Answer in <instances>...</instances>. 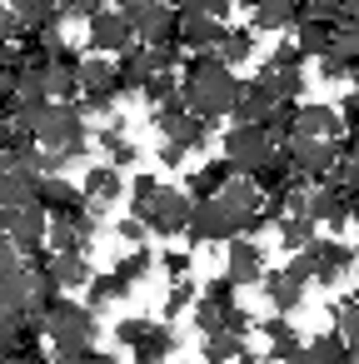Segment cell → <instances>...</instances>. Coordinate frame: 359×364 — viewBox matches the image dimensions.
Returning a JSON list of instances; mask_svg holds the SVG:
<instances>
[{
    "label": "cell",
    "instance_id": "1",
    "mask_svg": "<svg viewBox=\"0 0 359 364\" xmlns=\"http://www.w3.org/2000/svg\"><path fill=\"white\" fill-rule=\"evenodd\" d=\"M36 140L60 150L65 160H80L90 150V125H85V110L75 100H45L41 110V125H36Z\"/></svg>",
    "mask_w": 359,
    "mask_h": 364
},
{
    "label": "cell",
    "instance_id": "2",
    "mask_svg": "<svg viewBox=\"0 0 359 364\" xmlns=\"http://www.w3.org/2000/svg\"><path fill=\"white\" fill-rule=\"evenodd\" d=\"M45 324V339L55 344V354H75V349H90L95 344V309L90 304H75V299H50V309L41 314Z\"/></svg>",
    "mask_w": 359,
    "mask_h": 364
},
{
    "label": "cell",
    "instance_id": "3",
    "mask_svg": "<svg viewBox=\"0 0 359 364\" xmlns=\"http://www.w3.org/2000/svg\"><path fill=\"white\" fill-rule=\"evenodd\" d=\"M274 150H279V155L289 160V170L304 175L309 185H319V180L329 175V165L339 160V140H314V135H284Z\"/></svg>",
    "mask_w": 359,
    "mask_h": 364
},
{
    "label": "cell",
    "instance_id": "4",
    "mask_svg": "<svg viewBox=\"0 0 359 364\" xmlns=\"http://www.w3.org/2000/svg\"><path fill=\"white\" fill-rule=\"evenodd\" d=\"M125 21L135 26V41H145V46H165V41H175V26H180V11L175 6H160V0H125ZM180 46V41H175Z\"/></svg>",
    "mask_w": 359,
    "mask_h": 364
},
{
    "label": "cell",
    "instance_id": "5",
    "mask_svg": "<svg viewBox=\"0 0 359 364\" xmlns=\"http://www.w3.org/2000/svg\"><path fill=\"white\" fill-rule=\"evenodd\" d=\"M185 220H190V195L175 190V185H160V190L150 195V205H145V225H150V235L175 240V235H185Z\"/></svg>",
    "mask_w": 359,
    "mask_h": 364
},
{
    "label": "cell",
    "instance_id": "6",
    "mask_svg": "<svg viewBox=\"0 0 359 364\" xmlns=\"http://www.w3.org/2000/svg\"><path fill=\"white\" fill-rule=\"evenodd\" d=\"M269 155H274V140H269L264 125H235V130H225V160H230L240 175H250V170L264 165Z\"/></svg>",
    "mask_w": 359,
    "mask_h": 364
},
{
    "label": "cell",
    "instance_id": "7",
    "mask_svg": "<svg viewBox=\"0 0 359 364\" xmlns=\"http://www.w3.org/2000/svg\"><path fill=\"white\" fill-rule=\"evenodd\" d=\"M85 26H90V50L100 55H120L135 46V26L125 21V11H95Z\"/></svg>",
    "mask_w": 359,
    "mask_h": 364
},
{
    "label": "cell",
    "instance_id": "8",
    "mask_svg": "<svg viewBox=\"0 0 359 364\" xmlns=\"http://www.w3.org/2000/svg\"><path fill=\"white\" fill-rule=\"evenodd\" d=\"M269 110H274V90H269V65H264L250 85L240 80V95H235L230 115H235V125H264Z\"/></svg>",
    "mask_w": 359,
    "mask_h": 364
},
{
    "label": "cell",
    "instance_id": "9",
    "mask_svg": "<svg viewBox=\"0 0 359 364\" xmlns=\"http://www.w3.org/2000/svg\"><path fill=\"white\" fill-rule=\"evenodd\" d=\"M230 235L235 230H230V220H225V210H220L215 195L190 200V220H185V240L190 245H210V240H230Z\"/></svg>",
    "mask_w": 359,
    "mask_h": 364
},
{
    "label": "cell",
    "instance_id": "10",
    "mask_svg": "<svg viewBox=\"0 0 359 364\" xmlns=\"http://www.w3.org/2000/svg\"><path fill=\"white\" fill-rule=\"evenodd\" d=\"M264 274V250L250 240V235H230V250H225V279L230 284H259Z\"/></svg>",
    "mask_w": 359,
    "mask_h": 364
},
{
    "label": "cell",
    "instance_id": "11",
    "mask_svg": "<svg viewBox=\"0 0 359 364\" xmlns=\"http://www.w3.org/2000/svg\"><path fill=\"white\" fill-rule=\"evenodd\" d=\"M304 259L314 264V279H319V284H339V279L354 269V250L339 245V240H309V245H304Z\"/></svg>",
    "mask_w": 359,
    "mask_h": 364
},
{
    "label": "cell",
    "instance_id": "12",
    "mask_svg": "<svg viewBox=\"0 0 359 364\" xmlns=\"http://www.w3.org/2000/svg\"><path fill=\"white\" fill-rule=\"evenodd\" d=\"M36 200L50 210V220H75V215H85V190H75L65 175H45Z\"/></svg>",
    "mask_w": 359,
    "mask_h": 364
},
{
    "label": "cell",
    "instance_id": "13",
    "mask_svg": "<svg viewBox=\"0 0 359 364\" xmlns=\"http://www.w3.org/2000/svg\"><path fill=\"white\" fill-rule=\"evenodd\" d=\"M225 36V21L215 16H200V11H180V26H175V41L180 50H215Z\"/></svg>",
    "mask_w": 359,
    "mask_h": 364
},
{
    "label": "cell",
    "instance_id": "14",
    "mask_svg": "<svg viewBox=\"0 0 359 364\" xmlns=\"http://www.w3.org/2000/svg\"><path fill=\"white\" fill-rule=\"evenodd\" d=\"M85 210L90 215H105V205H115L120 195H125V180H120V170L105 160V165H95V170H85Z\"/></svg>",
    "mask_w": 359,
    "mask_h": 364
},
{
    "label": "cell",
    "instance_id": "15",
    "mask_svg": "<svg viewBox=\"0 0 359 364\" xmlns=\"http://www.w3.org/2000/svg\"><path fill=\"white\" fill-rule=\"evenodd\" d=\"M294 135H314V140H339L344 120L334 105H294Z\"/></svg>",
    "mask_w": 359,
    "mask_h": 364
},
{
    "label": "cell",
    "instance_id": "16",
    "mask_svg": "<svg viewBox=\"0 0 359 364\" xmlns=\"http://www.w3.org/2000/svg\"><path fill=\"white\" fill-rule=\"evenodd\" d=\"M45 225H50V210H45L41 200H26V205L16 210V225H11L6 235L16 240V250H31V245H45Z\"/></svg>",
    "mask_w": 359,
    "mask_h": 364
},
{
    "label": "cell",
    "instance_id": "17",
    "mask_svg": "<svg viewBox=\"0 0 359 364\" xmlns=\"http://www.w3.org/2000/svg\"><path fill=\"white\" fill-rule=\"evenodd\" d=\"M80 95H120V75H115V60L110 55H90L80 60Z\"/></svg>",
    "mask_w": 359,
    "mask_h": 364
},
{
    "label": "cell",
    "instance_id": "18",
    "mask_svg": "<svg viewBox=\"0 0 359 364\" xmlns=\"http://www.w3.org/2000/svg\"><path fill=\"white\" fill-rule=\"evenodd\" d=\"M314 364H359V339H344L339 329H324L314 344H304Z\"/></svg>",
    "mask_w": 359,
    "mask_h": 364
},
{
    "label": "cell",
    "instance_id": "19",
    "mask_svg": "<svg viewBox=\"0 0 359 364\" xmlns=\"http://www.w3.org/2000/svg\"><path fill=\"white\" fill-rule=\"evenodd\" d=\"M259 284H264V294H269V304H274L279 314H289V309H299V304H304V284H299V279H289L284 269H264V274H259Z\"/></svg>",
    "mask_w": 359,
    "mask_h": 364
},
{
    "label": "cell",
    "instance_id": "20",
    "mask_svg": "<svg viewBox=\"0 0 359 364\" xmlns=\"http://www.w3.org/2000/svg\"><path fill=\"white\" fill-rule=\"evenodd\" d=\"M11 11L21 16V26L36 36V31H50V26H65L60 21V0H11Z\"/></svg>",
    "mask_w": 359,
    "mask_h": 364
},
{
    "label": "cell",
    "instance_id": "21",
    "mask_svg": "<svg viewBox=\"0 0 359 364\" xmlns=\"http://www.w3.org/2000/svg\"><path fill=\"white\" fill-rule=\"evenodd\" d=\"M45 274L55 279V289H80V284L90 279V264H85L80 250H75V255H50V259H45Z\"/></svg>",
    "mask_w": 359,
    "mask_h": 364
},
{
    "label": "cell",
    "instance_id": "22",
    "mask_svg": "<svg viewBox=\"0 0 359 364\" xmlns=\"http://www.w3.org/2000/svg\"><path fill=\"white\" fill-rule=\"evenodd\" d=\"M36 195H41V175H36V170L21 165V170H6V175H0V205H16V210H21V205L36 200Z\"/></svg>",
    "mask_w": 359,
    "mask_h": 364
},
{
    "label": "cell",
    "instance_id": "23",
    "mask_svg": "<svg viewBox=\"0 0 359 364\" xmlns=\"http://www.w3.org/2000/svg\"><path fill=\"white\" fill-rule=\"evenodd\" d=\"M135 364H155V359H170V349H175V329L170 324H150L135 344Z\"/></svg>",
    "mask_w": 359,
    "mask_h": 364
},
{
    "label": "cell",
    "instance_id": "24",
    "mask_svg": "<svg viewBox=\"0 0 359 364\" xmlns=\"http://www.w3.org/2000/svg\"><path fill=\"white\" fill-rule=\"evenodd\" d=\"M85 284H90V299H85L90 309H100V304H120V299L135 289V284H130L120 269H110V274H90Z\"/></svg>",
    "mask_w": 359,
    "mask_h": 364
},
{
    "label": "cell",
    "instance_id": "25",
    "mask_svg": "<svg viewBox=\"0 0 359 364\" xmlns=\"http://www.w3.org/2000/svg\"><path fill=\"white\" fill-rule=\"evenodd\" d=\"M230 175H240V170H235L230 160H210V165H205L200 175H190V185H185V195H190V200H205V195H220V185H225Z\"/></svg>",
    "mask_w": 359,
    "mask_h": 364
},
{
    "label": "cell",
    "instance_id": "26",
    "mask_svg": "<svg viewBox=\"0 0 359 364\" xmlns=\"http://www.w3.org/2000/svg\"><path fill=\"white\" fill-rule=\"evenodd\" d=\"M250 26L254 31H289L294 26V0H259L250 11Z\"/></svg>",
    "mask_w": 359,
    "mask_h": 364
},
{
    "label": "cell",
    "instance_id": "27",
    "mask_svg": "<svg viewBox=\"0 0 359 364\" xmlns=\"http://www.w3.org/2000/svg\"><path fill=\"white\" fill-rule=\"evenodd\" d=\"M215 55L235 70V65H245L250 55H254V31H230L225 26V36H220V46H215Z\"/></svg>",
    "mask_w": 359,
    "mask_h": 364
},
{
    "label": "cell",
    "instance_id": "28",
    "mask_svg": "<svg viewBox=\"0 0 359 364\" xmlns=\"http://www.w3.org/2000/svg\"><path fill=\"white\" fill-rule=\"evenodd\" d=\"M294 26H299V36H294V46L304 50V60H314V55H324V50H329V36H334V31H329L324 21H314V16H304V21H294Z\"/></svg>",
    "mask_w": 359,
    "mask_h": 364
},
{
    "label": "cell",
    "instance_id": "29",
    "mask_svg": "<svg viewBox=\"0 0 359 364\" xmlns=\"http://www.w3.org/2000/svg\"><path fill=\"white\" fill-rule=\"evenodd\" d=\"M264 344H269V354H274V359H284L289 349H299V329L289 324V314L264 319Z\"/></svg>",
    "mask_w": 359,
    "mask_h": 364
},
{
    "label": "cell",
    "instance_id": "30",
    "mask_svg": "<svg viewBox=\"0 0 359 364\" xmlns=\"http://www.w3.org/2000/svg\"><path fill=\"white\" fill-rule=\"evenodd\" d=\"M289 175H294V170H289V160H284L279 150H274L264 165H254V170H250V180H254V190H259V195H264V190H284V180H289Z\"/></svg>",
    "mask_w": 359,
    "mask_h": 364
},
{
    "label": "cell",
    "instance_id": "31",
    "mask_svg": "<svg viewBox=\"0 0 359 364\" xmlns=\"http://www.w3.org/2000/svg\"><path fill=\"white\" fill-rule=\"evenodd\" d=\"M240 349H245V339L230 334V329H210L205 334V364H230Z\"/></svg>",
    "mask_w": 359,
    "mask_h": 364
},
{
    "label": "cell",
    "instance_id": "32",
    "mask_svg": "<svg viewBox=\"0 0 359 364\" xmlns=\"http://www.w3.org/2000/svg\"><path fill=\"white\" fill-rule=\"evenodd\" d=\"M314 230H319V225H314L309 215H284V220H279V245H284V250H304V245L314 240Z\"/></svg>",
    "mask_w": 359,
    "mask_h": 364
},
{
    "label": "cell",
    "instance_id": "33",
    "mask_svg": "<svg viewBox=\"0 0 359 364\" xmlns=\"http://www.w3.org/2000/svg\"><path fill=\"white\" fill-rule=\"evenodd\" d=\"M140 95H145L150 105H165L170 95H180V80H175V70H155V75H145V80H140Z\"/></svg>",
    "mask_w": 359,
    "mask_h": 364
},
{
    "label": "cell",
    "instance_id": "34",
    "mask_svg": "<svg viewBox=\"0 0 359 364\" xmlns=\"http://www.w3.org/2000/svg\"><path fill=\"white\" fill-rule=\"evenodd\" d=\"M269 90H274V100H299V95H304V65H294V70H269Z\"/></svg>",
    "mask_w": 359,
    "mask_h": 364
},
{
    "label": "cell",
    "instance_id": "35",
    "mask_svg": "<svg viewBox=\"0 0 359 364\" xmlns=\"http://www.w3.org/2000/svg\"><path fill=\"white\" fill-rule=\"evenodd\" d=\"M150 264H155V255H150L145 245H130V250H125V255L115 259V269H120V274H125L130 284H135V279H145V274H150Z\"/></svg>",
    "mask_w": 359,
    "mask_h": 364
},
{
    "label": "cell",
    "instance_id": "36",
    "mask_svg": "<svg viewBox=\"0 0 359 364\" xmlns=\"http://www.w3.org/2000/svg\"><path fill=\"white\" fill-rule=\"evenodd\" d=\"M329 50H334V55L349 65V75H354V70H359V26H349V31H334V36H329Z\"/></svg>",
    "mask_w": 359,
    "mask_h": 364
},
{
    "label": "cell",
    "instance_id": "37",
    "mask_svg": "<svg viewBox=\"0 0 359 364\" xmlns=\"http://www.w3.org/2000/svg\"><path fill=\"white\" fill-rule=\"evenodd\" d=\"M269 70H294V65H304V50L294 46V41H279L274 50H269V60H264Z\"/></svg>",
    "mask_w": 359,
    "mask_h": 364
},
{
    "label": "cell",
    "instance_id": "38",
    "mask_svg": "<svg viewBox=\"0 0 359 364\" xmlns=\"http://www.w3.org/2000/svg\"><path fill=\"white\" fill-rule=\"evenodd\" d=\"M31 170H36L41 180H45V175H60V170H65V155H60V150H50V145H36Z\"/></svg>",
    "mask_w": 359,
    "mask_h": 364
},
{
    "label": "cell",
    "instance_id": "39",
    "mask_svg": "<svg viewBox=\"0 0 359 364\" xmlns=\"http://www.w3.org/2000/svg\"><path fill=\"white\" fill-rule=\"evenodd\" d=\"M185 304H195V284H190V274H185V279H170V299H165V314L175 319V314H180Z\"/></svg>",
    "mask_w": 359,
    "mask_h": 364
},
{
    "label": "cell",
    "instance_id": "40",
    "mask_svg": "<svg viewBox=\"0 0 359 364\" xmlns=\"http://www.w3.org/2000/svg\"><path fill=\"white\" fill-rule=\"evenodd\" d=\"M155 190H160V180H155V175H135V180H130V195H135V215H140V220H145V205H150V195H155Z\"/></svg>",
    "mask_w": 359,
    "mask_h": 364
},
{
    "label": "cell",
    "instance_id": "41",
    "mask_svg": "<svg viewBox=\"0 0 359 364\" xmlns=\"http://www.w3.org/2000/svg\"><path fill=\"white\" fill-rule=\"evenodd\" d=\"M0 41H26V26L11 11V0H0Z\"/></svg>",
    "mask_w": 359,
    "mask_h": 364
},
{
    "label": "cell",
    "instance_id": "42",
    "mask_svg": "<svg viewBox=\"0 0 359 364\" xmlns=\"http://www.w3.org/2000/svg\"><path fill=\"white\" fill-rule=\"evenodd\" d=\"M21 264H26V255L16 250V240H11V235H0V279H6V274H16Z\"/></svg>",
    "mask_w": 359,
    "mask_h": 364
},
{
    "label": "cell",
    "instance_id": "43",
    "mask_svg": "<svg viewBox=\"0 0 359 364\" xmlns=\"http://www.w3.org/2000/svg\"><path fill=\"white\" fill-rule=\"evenodd\" d=\"M220 314H225V304H215L210 294H205V299L195 304V324H200L205 334H210V329H220Z\"/></svg>",
    "mask_w": 359,
    "mask_h": 364
},
{
    "label": "cell",
    "instance_id": "44",
    "mask_svg": "<svg viewBox=\"0 0 359 364\" xmlns=\"http://www.w3.org/2000/svg\"><path fill=\"white\" fill-rule=\"evenodd\" d=\"M220 329H230V334H240V339H245V334L254 329V319H250V314H245L240 304H230V309L220 314Z\"/></svg>",
    "mask_w": 359,
    "mask_h": 364
},
{
    "label": "cell",
    "instance_id": "45",
    "mask_svg": "<svg viewBox=\"0 0 359 364\" xmlns=\"http://www.w3.org/2000/svg\"><path fill=\"white\" fill-rule=\"evenodd\" d=\"M230 6L235 0H180V11H200V16H215V21H225Z\"/></svg>",
    "mask_w": 359,
    "mask_h": 364
},
{
    "label": "cell",
    "instance_id": "46",
    "mask_svg": "<svg viewBox=\"0 0 359 364\" xmlns=\"http://www.w3.org/2000/svg\"><path fill=\"white\" fill-rule=\"evenodd\" d=\"M115 235H120L125 245H145V235H150V225H145L140 215H130V220H120V225H115Z\"/></svg>",
    "mask_w": 359,
    "mask_h": 364
},
{
    "label": "cell",
    "instance_id": "47",
    "mask_svg": "<svg viewBox=\"0 0 359 364\" xmlns=\"http://www.w3.org/2000/svg\"><path fill=\"white\" fill-rule=\"evenodd\" d=\"M314 60H319V75H324V80H349V65H344L334 50H324V55H314Z\"/></svg>",
    "mask_w": 359,
    "mask_h": 364
},
{
    "label": "cell",
    "instance_id": "48",
    "mask_svg": "<svg viewBox=\"0 0 359 364\" xmlns=\"http://www.w3.org/2000/svg\"><path fill=\"white\" fill-rule=\"evenodd\" d=\"M284 274H289V279H299V284H309V279H314V264L304 259V250H289V264H284Z\"/></svg>",
    "mask_w": 359,
    "mask_h": 364
},
{
    "label": "cell",
    "instance_id": "49",
    "mask_svg": "<svg viewBox=\"0 0 359 364\" xmlns=\"http://www.w3.org/2000/svg\"><path fill=\"white\" fill-rule=\"evenodd\" d=\"M55 364H115V359H110V354H95V344H90V349H75V354H60Z\"/></svg>",
    "mask_w": 359,
    "mask_h": 364
},
{
    "label": "cell",
    "instance_id": "50",
    "mask_svg": "<svg viewBox=\"0 0 359 364\" xmlns=\"http://www.w3.org/2000/svg\"><path fill=\"white\" fill-rule=\"evenodd\" d=\"M165 274H170V279H185V274H190V255H185V250H170V255H165Z\"/></svg>",
    "mask_w": 359,
    "mask_h": 364
},
{
    "label": "cell",
    "instance_id": "51",
    "mask_svg": "<svg viewBox=\"0 0 359 364\" xmlns=\"http://www.w3.org/2000/svg\"><path fill=\"white\" fill-rule=\"evenodd\" d=\"M145 329H150L145 319H120V324H115V339H120V344H135Z\"/></svg>",
    "mask_w": 359,
    "mask_h": 364
},
{
    "label": "cell",
    "instance_id": "52",
    "mask_svg": "<svg viewBox=\"0 0 359 364\" xmlns=\"http://www.w3.org/2000/svg\"><path fill=\"white\" fill-rule=\"evenodd\" d=\"M110 165H115V170L135 165V145H130V140H115V145H110Z\"/></svg>",
    "mask_w": 359,
    "mask_h": 364
},
{
    "label": "cell",
    "instance_id": "53",
    "mask_svg": "<svg viewBox=\"0 0 359 364\" xmlns=\"http://www.w3.org/2000/svg\"><path fill=\"white\" fill-rule=\"evenodd\" d=\"M235 289H240V284H230V279H225V274H220V279H215V284H210V299H215V304H225V309H230V304H235Z\"/></svg>",
    "mask_w": 359,
    "mask_h": 364
},
{
    "label": "cell",
    "instance_id": "54",
    "mask_svg": "<svg viewBox=\"0 0 359 364\" xmlns=\"http://www.w3.org/2000/svg\"><path fill=\"white\" fill-rule=\"evenodd\" d=\"M339 120H344V130H359V90H354V95H344V110H339Z\"/></svg>",
    "mask_w": 359,
    "mask_h": 364
},
{
    "label": "cell",
    "instance_id": "55",
    "mask_svg": "<svg viewBox=\"0 0 359 364\" xmlns=\"http://www.w3.org/2000/svg\"><path fill=\"white\" fill-rule=\"evenodd\" d=\"M160 160H165L170 170H175V165H185V145H180V140H165V145H160Z\"/></svg>",
    "mask_w": 359,
    "mask_h": 364
},
{
    "label": "cell",
    "instance_id": "56",
    "mask_svg": "<svg viewBox=\"0 0 359 364\" xmlns=\"http://www.w3.org/2000/svg\"><path fill=\"white\" fill-rule=\"evenodd\" d=\"M11 225H16V205H0V235H6Z\"/></svg>",
    "mask_w": 359,
    "mask_h": 364
},
{
    "label": "cell",
    "instance_id": "57",
    "mask_svg": "<svg viewBox=\"0 0 359 364\" xmlns=\"http://www.w3.org/2000/svg\"><path fill=\"white\" fill-rule=\"evenodd\" d=\"M284 364H314V359H309V354H304V344H299V349H289V354H284Z\"/></svg>",
    "mask_w": 359,
    "mask_h": 364
},
{
    "label": "cell",
    "instance_id": "58",
    "mask_svg": "<svg viewBox=\"0 0 359 364\" xmlns=\"http://www.w3.org/2000/svg\"><path fill=\"white\" fill-rule=\"evenodd\" d=\"M11 140V115H0V145Z\"/></svg>",
    "mask_w": 359,
    "mask_h": 364
},
{
    "label": "cell",
    "instance_id": "59",
    "mask_svg": "<svg viewBox=\"0 0 359 364\" xmlns=\"http://www.w3.org/2000/svg\"><path fill=\"white\" fill-rule=\"evenodd\" d=\"M235 359H240V364H259V354H250V349H240Z\"/></svg>",
    "mask_w": 359,
    "mask_h": 364
},
{
    "label": "cell",
    "instance_id": "60",
    "mask_svg": "<svg viewBox=\"0 0 359 364\" xmlns=\"http://www.w3.org/2000/svg\"><path fill=\"white\" fill-rule=\"evenodd\" d=\"M160 6H175V11H180V0H160Z\"/></svg>",
    "mask_w": 359,
    "mask_h": 364
},
{
    "label": "cell",
    "instance_id": "61",
    "mask_svg": "<svg viewBox=\"0 0 359 364\" xmlns=\"http://www.w3.org/2000/svg\"><path fill=\"white\" fill-rule=\"evenodd\" d=\"M349 80H354V90H359V70H354V75H349Z\"/></svg>",
    "mask_w": 359,
    "mask_h": 364
},
{
    "label": "cell",
    "instance_id": "62",
    "mask_svg": "<svg viewBox=\"0 0 359 364\" xmlns=\"http://www.w3.org/2000/svg\"><path fill=\"white\" fill-rule=\"evenodd\" d=\"M105 6H125V0H105Z\"/></svg>",
    "mask_w": 359,
    "mask_h": 364
},
{
    "label": "cell",
    "instance_id": "63",
    "mask_svg": "<svg viewBox=\"0 0 359 364\" xmlns=\"http://www.w3.org/2000/svg\"><path fill=\"white\" fill-rule=\"evenodd\" d=\"M155 364H170V359H155Z\"/></svg>",
    "mask_w": 359,
    "mask_h": 364
},
{
    "label": "cell",
    "instance_id": "64",
    "mask_svg": "<svg viewBox=\"0 0 359 364\" xmlns=\"http://www.w3.org/2000/svg\"><path fill=\"white\" fill-rule=\"evenodd\" d=\"M354 269H359V255H354Z\"/></svg>",
    "mask_w": 359,
    "mask_h": 364
}]
</instances>
